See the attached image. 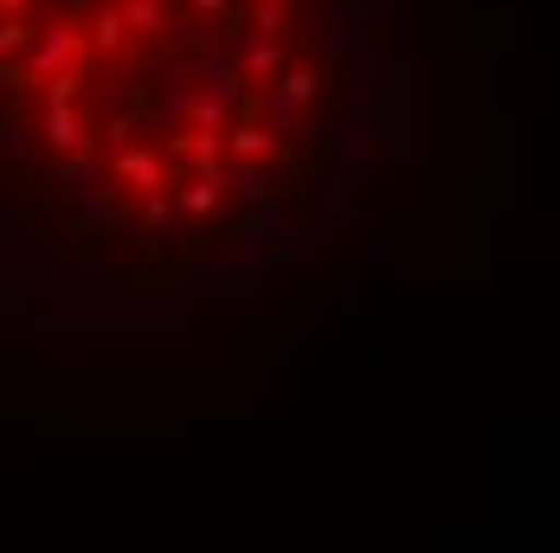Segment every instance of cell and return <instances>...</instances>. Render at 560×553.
I'll return each mask as SVG.
<instances>
[{
    "label": "cell",
    "mask_w": 560,
    "mask_h": 553,
    "mask_svg": "<svg viewBox=\"0 0 560 553\" xmlns=\"http://www.w3.org/2000/svg\"><path fill=\"white\" fill-rule=\"evenodd\" d=\"M303 0H0V220L110 276L265 187L316 104Z\"/></svg>",
    "instance_id": "6da1fadb"
}]
</instances>
